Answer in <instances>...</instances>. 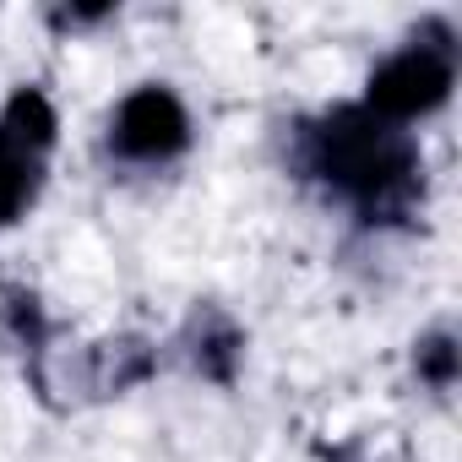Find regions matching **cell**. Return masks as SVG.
Masks as SVG:
<instances>
[{
  "label": "cell",
  "instance_id": "cell-1",
  "mask_svg": "<svg viewBox=\"0 0 462 462\" xmlns=\"http://www.w3.org/2000/svg\"><path fill=\"white\" fill-rule=\"evenodd\" d=\"M289 163L300 180L354 207L359 223H402L424 196L419 142L365 104H337L300 120L289 136Z\"/></svg>",
  "mask_w": 462,
  "mask_h": 462
},
{
  "label": "cell",
  "instance_id": "cell-2",
  "mask_svg": "<svg viewBox=\"0 0 462 462\" xmlns=\"http://www.w3.org/2000/svg\"><path fill=\"white\" fill-rule=\"evenodd\" d=\"M451 88H457V33L440 23V17H430L402 50H392L375 71H370V82H365V109L370 115H381V120H392V125H413V120H424V115H435L446 98H451Z\"/></svg>",
  "mask_w": 462,
  "mask_h": 462
},
{
  "label": "cell",
  "instance_id": "cell-3",
  "mask_svg": "<svg viewBox=\"0 0 462 462\" xmlns=\"http://www.w3.org/2000/svg\"><path fill=\"white\" fill-rule=\"evenodd\" d=\"M50 147H55V104L39 88H17L0 109V228L33 207Z\"/></svg>",
  "mask_w": 462,
  "mask_h": 462
},
{
  "label": "cell",
  "instance_id": "cell-4",
  "mask_svg": "<svg viewBox=\"0 0 462 462\" xmlns=\"http://www.w3.org/2000/svg\"><path fill=\"white\" fill-rule=\"evenodd\" d=\"M185 147H190V115H185L174 88L142 82V88H131L115 104V115H109V152L120 163L158 169V163H174Z\"/></svg>",
  "mask_w": 462,
  "mask_h": 462
},
{
  "label": "cell",
  "instance_id": "cell-5",
  "mask_svg": "<svg viewBox=\"0 0 462 462\" xmlns=\"http://www.w3.org/2000/svg\"><path fill=\"white\" fill-rule=\"evenodd\" d=\"M158 370V348L147 337H109V343H93L77 365V386L88 397H120L131 386H142L147 375Z\"/></svg>",
  "mask_w": 462,
  "mask_h": 462
},
{
  "label": "cell",
  "instance_id": "cell-6",
  "mask_svg": "<svg viewBox=\"0 0 462 462\" xmlns=\"http://www.w3.org/2000/svg\"><path fill=\"white\" fill-rule=\"evenodd\" d=\"M185 359H190L196 375H207V381H217V386H235L240 359H245V332L228 321L223 310L201 305V310L190 316V327H185Z\"/></svg>",
  "mask_w": 462,
  "mask_h": 462
},
{
  "label": "cell",
  "instance_id": "cell-7",
  "mask_svg": "<svg viewBox=\"0 0 462 462\" xmlns=\"http://www.w3.org/2000/svg\"><path fill=\"white\" fill-rule=\"evenodd\" d=\"M0 348L17 354L28 370L44 365L50 354V310L28 283H12V278H0Z\"/></svg>",
  "mask_w": 462,
  "mask_h": 462
},
{
  "label": "cell",
  "instance_id": "cell-8",
  "mask_svg": "<svg viewBox=\"0 0 462 462\" xmlns=\"http://www.w3.org/2000/svg\"><path fill=\"white\" fill-rule=\"evenodd\" d=\"M457 365H462V348H457V337H451L446 327H440V332H424V337L413 343V370H419L424 386L451 392V386H457Z\"/></svg>",
  "mask_w": 462,
  "mask_h": 462
}]
</instances>
